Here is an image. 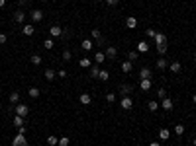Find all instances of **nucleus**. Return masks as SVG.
I'll return each mask as SVG.
<instances>
[{"label":"nucleus","instance_id":"1","mask_svg":"<svg viewBox=\"0 0 196 146\" xmlns=\"http://www.w3.org/2000/svg\"><path fill=\"white\" fill-rule=\"evenodd\" d=\"M14 111H16V115H20V117H28L30 115V107H28L26 103H18V105H14Z\"/></svg>","mask_w":196,"mask_h":146},{"label":"nucleus","instance_id":"2","mask_svg":"<svg viewBox=\"0 0 196 146\" xmlns=\"http://www.w3.org/2000/svg\"><path fill=\"white\" fill-rule=\"evenodd\" d=\"M12 146H28V138L24 136V135H16V136H14L12 138Z\"/></svg>","mask_w":196,"mask_h":146},{"label":"nucleus","instance_id":"3","mask_svg":"<svg viewBox=\"0 0 196 146\" xmlns=\"http://www.w3.org/2000/svg\"><path fill=\"white\" fill-rule=\"evenodd\" d=\"M63 33H65V29L61 25H51L49 27V35L55 39V37H63Z\"/></svg>","mask_w":196,"mask_h":146},{"label":"nucleus","instance_id":"4","mask_svg":"<svg viewBox=\"0 0 196 146\" xmlns=\"http://www.w3.org/2000/svg\"><path fill=\"white\" fill-rule=\"evenodd\" d=\"M120 107L124 109V111H129V109L133 107V101H132V98H129V96L122 98V101H120Z\"/></svg>","mask_w":196,"mask_h":146},{"label":"nucleus","instance_id":"5","mask_svg":"<svg viewBox=\"0 0 196 146\" xmlns=\"http://www.w3.org/2000/svg\"><path fill=\"white\" fill-rule=\"evenodd\" d=\"M14 21H16V24H24L26 21V12H22L20 8L14 12Z\"/></svg>","mask_w":196,"mask_h":146},{"label":"nucleus","instance_id":"6","mask_svg":"<svg viewBox=\"0 0 196 146\" xmlns=\"http://www.w3.org/2000/svg\"><path fill=\"white\" fill-rule=\"evenodd\" d=\"M161 107L165 109V111H173L175 103H173V99H171V98H165V99H161Z\"/></svg>","mask_w":196,"mask_h":146},{"label":"nucleus","instance_id":"7","mask_svg":"<svg viewBox=\"0 0 196 146\" xmlns=\"http://www.w3.org/2000/svg\"><path fill=\"white\" fill-rule=\"evenodd\" d=\"M30 18H32V21H35V24H38V21L43 20V12H41V10H32Z\"/></svg>","mask_w":196,"mask_h":146},{"label":"nucleus","instance_id":"8","mask_svg":"<svg viewBox=\"0 0 196 146\" xmlns=\"http://www.w3.org/2000/svg\"><path fill=\"white\" fill-rule=\"evenodd\" d=\"M78 101H81L83 105H90L92 103V96L90 94H81V96H78Z\"/></svg>","mask_w":196,"mask_h":146},{"label":"nucleus","instance_id":"9","mask_svg":"<svg viewBox=\"0 0 196 146\" xmlns=\"http://www.w3.org/2000/svg\"><path fill=\"white\" fill-rule=\"evenodd\" d=\"M169 70L173 72V74H178V72L183 70V64H180L178 61H175V62H171V64H169Z\"/></svg>","mask_w":196,"mask_h":146},{"label":"nucleus","instance_id":"10","mask_svg":"<svg viewBox=\"0 0 196 146\" xmlns=\"http://www.w3.org/2000/svg\"><path fill=\"white\" fill-rule=\"evenodd\" d=\"M22 31H24V35H28V37H30V35L35 33V27H33L32 24H24V25H22Z\"/></svg>","mask_w":196,"mask_h":146},{"label":"nucleus","instance_id":"11","mask_svg":"<svg viewBox=\"0 0 196 146\" xmlns=\"http://www.w3.org/2000/svg\"><path fill=\"white\" fill-rule=\"evenodd\" d=\"M78 66H81V68H90V66H92V58L83 57L81 61H78Z\"/></svg>","mask_w":196,"mask_h":146},{"label":"nucleus","instance_id":"12","mask_svg":"<svg viewBox=\"0 0 196 146\" xmlns=\"http://www.w3.org/2000/svg\"><path fill=\"white\" fill-rule=\"evenodd\" d=\"M126 27H129V29H135V27H137V18H133V16H128V18H126Z\"/></svg>","mask_w":196,"mask_h":146},{"label":"nucleus","instance_id":"13","mask_svg":"<svg viewBox=\"0 0 196 146\" xmlns=\"http://www.w3.org/2000/svg\"><path fill=\"white\" fill-rule=\"evenodd\" d=\"M153 41H155V45H167V35L165 33H157Z\"/></svg>","mask_w":196,"mask_h":146},{"label":"nucleus","instance_id":"14","mask_svg":"<svg viewBox=\"0 0 196 146\" xmlns=\"http://www.w3.org/2000/svg\"><path fill=\"white\" fill-rule=\"evenodd\" d=\"M139 90H143V92H149L151 90V78L141 80V82H139Z\"/></svg>","mask_w":196,"mask_h":146},{"label":"nucleus","instance_id":"15","mask_svg":"<svg viewBox=\"0 0 196 146\" xmlns=\"http://www.w3.org/2000/svg\"><path fill=\"white\" fill-rule=\"evenodd\" d=\"M104 55H106V58H114L116 55H118V49H116V47H106V51H104Z\"/></svg>","mask_w":196,"mask_h":146},{"label":"nucleus","instance_id":"16","mask_svg":"<svg viewBox=\"0 0 196 146\" xmlns=\"http://www.w3.org/2000/svg\"><path fill=\"white\" fill-rule=\"evenodd\" d=\"M43 76H45V80H49V82H51V80L57 78V72H55L53 68H47L45 72H43Z\"/></svg>","mask_w":196,"mask_h":146},{"label":"nucleus","instance_id":"17","mask_svg":"<svg viewBox=\"0 0 196 146\" xmlns=\"http://www.w3.org/2000/svg\"><path fill=\"white\" fill-rule=\"evenodd\" d=\"M14 127H16V129H20V127H24V123H26V117H20V115H16V117H14Z\"/></svg>","mask_w":196,"mask_h":146},{"label":"nucleus","instance_id":"18","mask_svg":"<svg viewBox=\"0 0 196 146\" xmlns=\"http://www.w3.org/2000/svg\"><path fill=\"white\" fill-rule=\"evenodd\" d=\"M120 94H122V98H126L132 94V86H128V84H122L120 86Z\"/></svg>","mask_w":196,"mask_h":146},{"label":"nucleus","instance_id":"19","mask_svg":"<svg viewBox=\"0 0 196 146\" xmlns=\"http://www.w3.org/2000/svg\"><path fill=\"white\" fill-rule=\"evenodd\" d=\"M147 51H149V43H145V41L137 43V53H147Z\"/></svg>","mask_w":196,"mask_h":146},{"label":"nucleus","instance_id":"20","mask_svg":"<svg viewBox=\"0 0 196 146\" xmlns=\"http://www.w3.org/2000/svg\"><path fill=\"white\" fill-rule=\"evenodd\" d=\"M157 68L159 70H165V68H169V62H167V58H157Z\"/></svg>","mask_w":196,"mask_h":146},{"label":"nucleus","instance_id":"21","mask_svg":"<svg viewBox=\"0 0 196 146\" xmlns=\"http://www.w3.org/2000/svg\"><path fill=\"white\" fill-rule=\"evenodd\" d=\"M41 45H43V49H47V51H51V49L55 47V41H53V37H49V39H45V41H43V43H41Z\"/></svg>","mask_w":196,"mask_h":146},{"label":"nucleus","instance_id":"22","mask_svg":"<svg viewBox=\"0 0 196 146\" xmlns=\"http://www.w3.org/2000/svg\"><path fill=\"white\" fill-rule=\"evenodd\" d=\"M132 68H133V64H132V61H124L122 62V72H132Z\"/></svg>","mask_w":196,"mask_h":146},{"label":"nucleus","instance_id":"23","mask_svg":"<svg viewBox=\"0 0 196 146\" xmlns=\"http://www.w3.org/2000/svg\"><path fill=\"white\" fill-rule=\"evenodd\" d=\"M8 99H10V103H12V105H18V103H20V94H18V92H12Z\"/></svg>","mask_w":196,"mask_h":146},{"label":"nucleus","instance_id":"24","mask_svg":"<svg viewBox=\"0 0 196 146\" xmlns=\"http://www.w3.org/2000/svg\"><path fill=\"white\" fill-rule=\"evenodd\" d=\"M151 76H153V72H151L149 68H141V70H139V78H141V80H145V78H151Z\"/></svg>","mask_w":196,"mask_h":146},{"label":"nucleus","instance_id":"25","mask_svg":"<svg viewBox=\"0 0 196 146\" xmlns=\"http://www.w3.org/2000/svg\"><path fill=\"white\" fill-rule=\"evenodd\" d=\"M104 61H106V55H104V53H100V51H98V53L94 55V62H96V64H102Z\"/></svg>","mask_w":196,"mask_h":146},{"label":"nucleus","instance_id":"26","mask_svg":"<svg viewBox=\"0 0 196 146\" xmlns=\"http://www.w3.org/2000/svg\"><path fill=\"white\" fill-rule=\"evenodd\" d=\"M28 94H30V98H33V99H35V98H39L41 90H39V88H35V86H33V88H30V90H28Z\"/></svg>","mask_w":196,"mask_h":146},{"label":"nucleus","instance_id":"27","mask_svg":"<svg viewBox=\"0 0 196 146\" xmlns=\"http://www.w3.org/2000/svg\"><path fill=\"white\" fill-rule=\"evenodd\" d=\"M41 61H43V57H39V55H32V58H30V62L33 64V66H39Z\"/></svg>","mask_w":196,"mask_h":146},{"label":"nucleus","instance_id":"28","mask_svg":"<svg viewBox=\"0 0 196 146\" xmlns=\"http://www.w3.org/2000/svg\"><path fill=\"white\" fill-rule=\"evenodd\" d=\"M159 136H161V140H169V138H171L169 129H161V130H159Z\"/></svg>","mask_w":196,"mask_h":146},{"label":"nucleus","instance_id":"29","mask_svg":"<svg viewBox=\"0 0 196 146\" xmlns=\"http://www.w3.org/2000/svg\"><path fill=\"white\" fill-rule=\"evenodd\" d=\"M98 80H102V82H108V80H110V72H108V70H100Z\"/></svg>","mask_w":196,"mask_h":146},{"label":"nucleus","instance_id":"30","mask_svg":"<svg viewBox=\"0 0 196 146\" xmlns=\"http://www.w3.org/2000/svg\"><path fill=\"white\" fill-rule=\"evenodd\" d=\"M92 47H94L92 39H83V49H84V51H90Z\"/></svg>","mask_w":196,"mask_h":146},{"label":"nucleus","instance_id":"31","mask_svg":"<svg viewBox=\"0 0 196 146\" xmlns=\"http://www.w3.org/2000/svg\"><path fill=\"white\" fill-rule=\"evenodd\" d=\"M147 109H149V111H157V109H159V103H157L155 99H151V101H147Z\"/></svg>","mask_w":196,"mask_h":146},{"label":"nucleus","instance_id":"32","mask_svg":"<svg viewBox=\"0 0 196 146\" xmlns=\"http://www.w3.org/2000/svg\"><path fill=\"white\" fill-rule=\"evenodd\" d=\"M175 135H177V136L184 135V125H180V123H178V125H175Z\"/></svg>","mask_w":196,"mask_h":146},{"label":"nucleus","instance_id":"33","mask_svg":"<svg viewBox=\"0 0 196 146\" xmlns=\"http://www.w3.org/2000/svg\"><path fill=\"white\" fill-rule=\"evenodd\" d=\"M47 144L49 146H57V144H59V138H57V136H47Z\"/></svg>","mask_w":196,"mask_h":146},{"label":"nucleus","instance_id":"34","mask_svg":"<svg viewBox=\"0 0 196 146\" xmlns=\"http://www.w3.org/2000/svg\"><path fill=\"white\" fill-rule=\"evenodd\" d=\"M157 98L159 99H165L167 98V90H165V88H159V90H157Z\"/></svg>","mask_w":196,"mask_h":146},{"label":"nucleus","instance_id":"35","mask_svg":"<svg viewBox=\"0 0 196 146\" xmlns=\"http://www.w3.org/2000/svg\"><path fill=\"white\" fill-rule=\"evenodd\" d=\"M90 37H92V39H102V33H100L98 29H92V31H90Z\"/></svg>","mask_w":196,"mask_h":146},{"label":"nucleus","instance_id":"36","mask_svg":"<svg viewBox=\"0 0 196 146\" xmlns=\"http://www.w3.org/2000/svg\"><path fill=\"white\" fill-rule=\"evenodd\" d=\"M98 74H100L98 66H90V78H98Z\"/></svg>","mask_w":196,"mask_h":146},{"label":"nucleus","instance_id":"37","mask_svg":"<svg viewBox=\"0 0 196 146\" xmlns=\"http://www.w3.org/2000/svg\"><path fill=\"white\" fill-rule=\"evenodd\" d=\"M69 142H71L69 136H61V138H59V144H57V146H69Z\"/></svg>","mask_w":196,"mask_h":146},{"label":"nucleus","instance_id":"38","mask_svg":"<svg viewBox=\"0 0 196 146\" xmlns=\"http://www.w3.org/2000/svg\"><path fill=\"white\" fill-rule=\"evenodd\" d=\"M71 58H73V53H71V51H67V49H65V51H63V61H67V62H69Z\"/></svg>","mask_w":196,"mask_h":146},{"label":"nucleus","instance_id":"39","mask_svg":"<svg viewBox=\"0 0 196 146\" xmlns=\"http://www.w3.org/2000/svg\"><path fill=\"white\" fill-rule=\"evenodd\" d=\"M128 61H137V51H129V53H128Z\"/></svg>","mask_w":196,"mask_h":146},{"label":"nucleus","instance_id":"40","mask_svg":"<svg viewBox=\"0 0 196 146\" xmlns=\"http://www.w3.org/2000/svg\"><path fill=\"white\" fill-rule=\"evenodd\" d=\"M106 101H108V103L116 101V94H114V92H108V94H106Z\"/></svg>","mask_w":196,"mask_h":146},{"label":"nucleus","instance_id":"41","mask_svg":"<svg viewBox=\"0 0 196 146\" xmlns=\"http://www.w3.org/2000/svg\"><path fill=\"white\" fill-rule=\"evenodd\" d=\"M155 47H157V53L161 55V57H163V55L167 53V45H155Z\"/></svg>","mask_w":196,"mask_h":146},{"label":"nucleus","instance_id":"42","mask_svg":"<svg viewBox=\"0 0 196 146\" xmlns=\"http://www.w3.org/2000/svg\"><path fill=\"white\" fill-rule=\"evenodd\" d=\"M155 35H157V31H155L153 27H149V29H147V37H149V39H155Z\"/></svg>","mask_w":196,"mask_h":146},{"label":"nucleus","instance_id":"43","mask_svg":"<svg viewBox=\"0 0 196 146\" xmlns=\"http://www.w3.org/2000/svg\"><path fill=\"white\" fill-rule=\"evenodd\" d=\"M57 76L59 78H67V70H57Z\"/></svg>","mask_w":196,"mask_h":146},{"label":"nucleus","instance_id":"44","mask_svg":"<svg viewBox=\"0 0 196 146\" xmlns=\"http://www.w3.org/2000/svg\"><path fill=\"white\" fill-rule=\"evenodd\" d=\"M118 2H120V0H106V4H108V6H116Z\"/></svg>","mask_w":196,"mask_h":146},{"label":"nucleus","instance_id":"45","mask_svg":"<svg viewBox=\"0 0 196 146\" xmlns=\"http://www.w3.org/2000/svg\"><path fill=\"white\" fill-rule=\"evenodd\" d=\"M4 43H6V35L0 33V45H4Z\"/></svg>","mask_w":196,"mask_h":146},{"label":"nucleus","instance_id":"46","mask_svg":"<svg viewBox=\"0 0 196 146\" xmlns=\"http://www.w3.org/2000/svg\"><path fill=\"white\" fill-rule=\"evenodd\" d=\"M18 133H20V135H26V125H24V127H20V129H18Z\"/></svg>","mask_w":196,"mask_h":146},{"label":"nucleus","instance_id":"47","mask_svg":"<svg viewBox=\"0 0 196 146\" xmlns=\"http://www.w3.org/2000/svg\"><path fill=\"white\" fill-rule=\"evenodd\" d=\"M18 4H20V6H26V4H28V0H18Z\"/></svg>","mask_w":196,"mask_h":146},{"label":"nucleus","instance_id":"48","mask_svg":"<svg viewBox=\"0 0 196 146\" xmlns=\"http://www.w3.org/2000/svg\"><path fill=\"white\" fill-rule=\"evenodd\" d=\"M4 4H6V0H0V8H4Z\"/></svg>","mask_w":196,"mask_h":146},{"label":"nucleus","instance_id":"49","mask_svg":"<svg viewBox=\"0 0 196 146\" xmlns=\"http://www.w3.org/2000/svg\"><path fill=\"white\" fill-rule=\"evenodd\" d=\"M149 146H161V144H159V142H151Z\"/></svg>","mask_w":196,"mask_h":146},{"label":"nucleus","instance_id":"50","mask_svg":"<svg viewBox=\"0 0 196 146\" xmlns=\"http://www.w3.org/2000/svg\"><path fill=\"white\" fill-rule=\"evenodd\" d=\"M192 144H194V146H196V136H194V140H192Z\"/></svg>","mask_w":196,"mask_h":146},{"label":"nucleus","instance_id":"51","mask_svg":"<svg viewBox=\"0 0 196 146\" xmlns=\"http://www.w3.org/2000/svg\"><path fill=\"white\" fill-rule=\"evenodd\" d=\"M192 101H194V103H196V96H194V98H192Z\"/></svg>","mask_w":196,"mask_h":146},{"label":"nucleus","instance_id":"52","mask_svg":"<svg viewBox=\"0 0 196 146\" xmlns=\"http://www.w3.org/2000/svg\"><path fill=\"white\" fill-rule=\"evenodd\" d=\"M98 2H106V0H98Z\"/></svg>","mask_w":196,"mask_h":146},{"label":"nucleus","instance_id":"53","mask_svg":"<svg viewBox=\"0 0 196 146\" xmlns=\"http://www.w3.org/2000/svg\"><path fill=\"white\" fill-rule=\"evenodd\" d=\"M194 61H196V53H194Z\"/></svg>","mask_w":196,"mask_h":146}]
</instances>
